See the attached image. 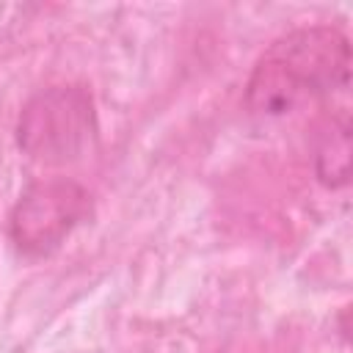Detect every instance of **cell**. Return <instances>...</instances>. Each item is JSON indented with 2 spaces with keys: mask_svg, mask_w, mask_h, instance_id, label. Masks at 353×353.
<instances>
[{
  "mask_svg": "<svg viewBox=\"0 0 353 353\" xmlns=\"http://www.w3.org/2000/svg\"><path fill=\"white\" fill-rule=\"evenodd\" d=\"M350 44L334 25H312L276 39L254 63L245 105L259 116H287L347 88Z\"/></svg>",
  "mask_w": 353,
  "mask_h": 353,
  "instance_id": "cell-1",
  "label": "cell"
},
{
  "mask_svg": "<svg viewBox=\"0 0 353 353\" xmlns=\"http://www.w3.org/2000/svg\"><path fill=\"white\" fill-rule=\"evenodd\" d=\"M97 135V113L88 88L52 85L33 94L17 121L19 149L39 163L77 160Z\"/></svg>",
  "mask_w": 353,
  "mask_h": 353,
  "instance_id": "cell-2",
  "label": "cell"
},
{
  "mask_svg": "<svg viewBox=\"0 0 353 353\" xmlns=\"http://www.w3.org/2000/svg\"><path fill=\"white\" fill-rule=\"evenodd\" d=\"M91 196L74 179H39L11 210L8 232L25 254H50L88 215Z\"/></svg>",
  "mask_w": 353,
  "mask_h": 353,
  "instance_id": "cell-3",
  "label": "cell"
},
{
  "mask_svg": "<svg viewBox=\"0 0 353 353\" xmlns=\"http://www.w3.org/2000/svg\"><path fill=\"white\" fill-rule=\"evenodd\" d=\"M314 171L317 179L328 188L347 185L350 174V121L347 110L331 113V119L323 121L317 146H314Z\"/></svg>",
  "mask_w": 353,
  "mask_h": 353,
  "instance_id": "cell-4",
  "label": "cell"
}]
</instances>
